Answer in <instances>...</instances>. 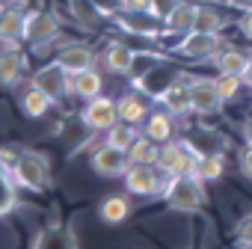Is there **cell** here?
Returning <instances> with one entry per match:
<instances>
[{"label":"cell","instance_id":"32","mask_svg":"<svg viewBox=\"0 0 252 249\" xmlns=\"http://www.w3.org/2000/svg\"><path fill=\"white\" fill-rule=\"evenodd\" d=\"M128 157H131V163H158V157H160V143H155V140H149V137L143 134V137L131 146Z\"/></svg>","mask_w":252,"mask_h":249},{"label":"cell","instance_id":"21","mask_svg":"<svg viewBox=\"0 0 252 249\" xmlns=\"http://www.w3.org/2000/svg\"><path fill=\"white\" fill-rule=\"evenodd\" d=\"M158 104L163 107V110H169L175 119H187V116H193V101H190V80H187V74H181L160 98H158Z\"/></svg>","mask_w":252,"mask_h":249},{"label":"cell","instance_id":"41","mask_svg":"<svg viewBox=\"0 0 252 249\" xmlns=\"http://www.w3.org/2000/svg\"><path fill=\"white\" fill-rule=\"evenodd\" d=\"M240 80H243V89H246V92H252V60H249V65H246V71H243V77H240Z\"/></svg>","mask_w":252,"mask_h":249},{"label":"cell","instance_id":"20","mask_svg":"<svg viewBox=\"0 0 252 249\" xmlns=\"http://www.w3.org/2000/svg\"><path fill=\"white\" fill-rule=\"evenodd\" d=\"M65 12H68L71 24L80 27V30H92V33H98L104 24H110V18L92 3V0H65Z\"/></svg>","mask_w":252,"mask_h":249},{"label":"cell","instance_id":"8","mask_svg":"<svg viewBox=\"0 0 252 249\" xmlns=\"http://www.w3.org/2000/svg\"><path fill=\"white\" fill-rule=\"evenodd\" d=\"M80 122L86 124L92 134H107L113 124L119 122V104H116V98L98 95V98L86 101L83 110H80Z\"/></svg>","mask_w":252,"mask_h":249},{"label":"cell","instance_id":"34","mask_svg":"<svg viewBox=\"0 0 252 249\" xmlns=\"http://www.w3.org/2000/svg\"><path fill=\"white\" fill-rule=\"evenodd\" d=\"M234 240H237V246L252 249V211H246V214L237 219V225H234Z\"/></svg>","mask_w":252,"mask_h":249},{"label":"cell","instance_id":"26","mask_svg":"<svg viewBox=\"0 0 252 249\" xmlns=\"http://www.w3.org/2000/svg\"><path fill=\"white\" fill-rule=\"evenodd\" d=\"M249 60H252L249 51L234 48V45H225V48L214 57V68H217V74H234V77H243Z\"/></svg>","mask_w":252,"mask_h":249},{"label":"cell","instance_id":"15","mask_svg":"<svg viewBox=\"0 0 252 249\" xmlns=\"http://www.w3.org/2000/svg\"><path fill=\"white\" fill-rule=\"evenodd\" d=\"M24 27H27V6H12V3L3 6L0 3V45L21 48Z\"/></svg>","mask_w":252,"mask_h":249},{"label":"cell","instance_id":"19","mask_svg":"<svg viewBox=\"0 0 252 249\" xmlns=\"http://www.w3.org/2000/svg\"><path fill=\"white\" fill-rule=\"evenodd\" d=\"M184 140L199 152V155H225L231 140L220 131V128H211V124H199V128L187 131Z\"/></svg>","mask_w":252,"mask_h":249},{"label":"cell","instance_id":"40","mask_svg":"<svg viewBox=\"0 0 252 249\" xmlns=\"http://www.w3.org/2000/svg\"><path fill=\"white\" fill-rule=\"evenodd\" d=\"M240 140H243V146H252V116H246L240 122Z\"/></svg>","mask_w":252,"mask_h":249},{"label":"cell","instance_id":"31","mask_svg":"<svg viewBox=\"0 0 252 249\" xmlns=\"http://www.w3.org/2000/svg\"><path fill=\"white\" fill-rule=\"evenodd\" d=\"M196 175H199L205 184L220 181V178L225 175V155H202V157H199V169H196Z\"/></svg>","mask_w":252,"mask_h":249},{"label":"cell","instance_id":"9","mask_svg":"<svg viewBox=\"0 0 252 249\" xmlns=\"http://www.w3.org/2000/svg\"><path fill=\"white\" fill-rule=\"evenodd\" d=\"M187 80H190L193 116H199V119H208V116H217V113L225 107V101H222V98H220V92H217V83H214V77L187 74Z\"/></svg>","mask_w":252,"mask_h":249},{"label":"cell","instance_id":"44","mask_svg":"<svg viewBox=\"0 0 252 249\" xmlns=\"http://www.w3.org/2000/svg\"><path fill=\"white\" fill-rule=\"evenodd\" d=\"M0 3H3V0H0Z\"/></svg>","mask_w":252,"mask_h":249},{"label":"cell","instance_id":"38","mask_svg":"<svg viewBox=\"0 0 252 249\" xmlns=\"http://www.w3.org/2000/svg\"><path fill=\"white\" fill-rule=\"evenodd\" d=\"M222 6H228V9H234V12H249L252 9V0H220Z\"/></svg>","mask_w":252,"mask_h":249},{"label":"cell","instance_id":"23","mask_svg":"<svg viewBox=\"0 0 252 249\" xmlns=\"http://www.w3.org/2000/svg\"><path fill=\"white\" fill-rule=\"evenodd\" d=\"M54 98L48 95V92H42L36 83H27L24 89H21V95H18V110L27 116V119H45L51 110H54Z\"/></svg>","mask_w":252,"mask_h":249},{"label":"cell","instance_id":"6","mask_svg":"<svg viewBox=\"0 0 252 249\" xmlns=\"http://www.w3.org/2000/svg\"><path fill=\"white\" fill-rule=\"evenodd\" d=\"M199 152L181 137H175V140H169V143H163L160 146V157H158V166H163L169 175H196V169H199Z\"/></svg>","mask_w":252,"mask_h":249},{"label":"cell","instance_id":"25","mask_svg":"<svg viewBox=\"0 0 252 249\" xmlns=\"http://www.w3.org/2000/svg\"><path fill=\"white\" fill-rule=\"evenodd\" d=\"M228 6H222V3H199V18H196V30H202V33H222L225 27H231V24H237V18H231L228 12H225Z\"/></svg>","mask_w":252,"mask_h":249},{"label":"cell","instance_id":"3","mask_svg":"<svg viewBox=\"0 0 252 249\" xmlns=\"http://www.w3.org/2000/svg\"><path fill=\"white\" fill-rule=\"evenodd\" d=\"M9 169H12L18 187L27 193H45L51 187V160L42 152H33V149L18 152V157Z\"/></svg>","mask_w":252,"mask_h":249},{"label":"cell","instance_id":"43","mask_svg":"<svg viewBox=\"0 0 252 249\" xmlns=\"http://www.w3.org/2000/svg\"><path fill=\"white\" fill-rule=\"evenodd\" d=\"M214 3H220V0H214Z\"/></svg>","mask_w":252,"mask_h":249},{"label":"cell","instance_id":"12","mask_svg":"<svg viewBox=\"0 0 252 249\" xmlns=\"http://www.w3.org/2000/svg\"><path fill=\"white\" fill-rule=\"evenodd\" d=\"M27 249H80V237L71 222H51L30 237Z\"/></svg>","mask_w":252,"mask_h":249},{"label":"cell","instance_id":"42","mask_svg":"<svg viewBox=\"0 0 252 249\" xmlns=\"http://www.w3.org/2000/svg\"><path fill=\"white\" fill-rule=\"evenodd\" d=\"M6 3H12V6H30L33 0H6Z\"/></svg>","mask_w":252,"mask_h":249},{"label":"cell","instance_id":"18","mask_svg":"<svg viewBox=\"0 0 252 249\" xmlns=\"http://www.w3.org/2000/svg\"><path fill=\"white\" fill-rule=\"evenodd\" d=\"M134 214V205H131V193L128 190H122V193H107L101 196L98 202V219L110 228L122 225V222H128Z\"/></svg>","mask_w":252,"mask_h":249},{"label":"cell","instance_id":"22","mask_svg":"<svg viewBox=\"0 0 252 249\" xmlns=\"http://www.w3.org/2000/svg\"><path fill=\"white\" fill-rule=\"evenodd\" d=\"M27 71V54L21 48L0 45V86H18Z\"/></svg>","mask_w":252,"mask_h":249},{"label":"cell","instance_id":"37","mask_svg":"<svg viewBox=\"0 0 252 249\" xmlns=\"http://www.w3.org/2000/svg\"><path fill=\"white\" fill-rule=\"evenodd\" d=\"M237 30H240V36L246 39V42H252V9L249 12H240L237 15V24H234Z\"/></svg>","mask_w":252,"mask_h":249},{"label":"cell","instance_id":"13","mask_svg":"<svg viewBox=\"0 0 252 249\" xmlns=\"http://www.w3.org/2000/svg\"><path fill=\"white\" fill-rule=\"evenodd\" d=\"M181 74H184V71H181V65L175 62V57H169V60H163L158 68H152L143 80H137V83H131V86H137L140 92H146L149 98H155V101H158V98H160V95H163V92H166L178 77H181Z\"/></svg>","mask_w":252,"mask_h":249},{"label":"cell","instance_id":"28","mask_svg":"<svg viewBox=\"0 0 252 249\" xmlns=\"http://www.w3.org/2000/svg\"><path fill=\"white\" fill-rule=\"evenodd\" d=\"M104 140L101 143H107V146H113V149H122V152H131V146L143 137V128L140 124H131V122H116L113 128L107 131V134H101Z\"/></svg>","mask_w":252,"mask_h":249},{"label":"cell","instance_id":"24","mask_svg":"<svg viewBox=\"0 0 252 249\" xmlns=\"http://www.w3.org/2000/svg\"><path fill=\"white\" fill-rule=\"evenodd\" d=\"M175 116L169 113V110H163V107H158V110H152L149 113V119L143 122V134L149 137V140H155V143H169V140H175Z\"/></svg>","mask_w":252,"mask_h":249},{"label":"cell","instance_id":"10","mask_svg":"<svg viewBox=\"0 0 252 249\" xmlns=\"http://www.w3.org/2000/svg\"><path fill=\"white\" fill-rule=\"evenodd\" d=\"M89 166H92L95 175L113 181V178H125V172L131 169V157H128V152H122V149H113V146L101 143V146L92 149Z\"/></svg>","mask_w":252,"mask_h":249},{"label":"cell","instance_id":"11","mask_svg":"<svg viewBox=\"0 0 252 249\" xmlns=\"http://www.w3.org/2000/svg\"><path fill=\"white\" fill-rule=\"evenodd\" d=\"M134 57H137V48H131L128 42L122 39H110L101 51H98V62L107 74H116V77H128L131 68H134Z\"/></svg>","mask_w":252,"mask_h":249},{"label":"cell","instance_id":"17","mask_svg":"<svg viewBox=\"0 0 252 249\" xmlns=\"http://www.w3.org/2000/svg\"><path fill=\"white\" fill-rule=\"evenodd\" d=\"M54 60L68 74H77V71H86V68H95L98 65V51L89 48V45H83V42H68V45H63L54 54Z\"/></svg>","mask_w":252,"mask_h":249},{"label":"cell","instance_id":"14","mask_svg":"<svg viewBox=\"0 0 252 249\" xmlns=\"http://www.w3.org/2000/svg\"><path fill=\"white\" fill-rule=\"evenodd\" d=\"M196 18H199V3H193V0L175 3L163 15V39H181V36L193 33L196 30Z\"/></svg>","mask_w":252,"mask_h":249},{"label":"cell","instance_id":"16","mask_svg":"<svg viewBox=\"0 0 252 249\" xmlns=\"http://www.w3.org/2000/svg\"><path fill=\"white\" fill-rule=\"evenodd\" d=\"M116 104H119V119H122V122H131V124H140V128H143V122L149 119V113L155 110V107H152L155 98H149V95L140 92L137 86H131L128 92H122V95L116 98Z\"/></svg>","mask_w":252,"mask_h":249},{"label":"cell","instance_id":"29","mask_svg":"<svg viewBox=\"0 0 252 249\" xmlns=\"http://www.w3.org/2000/svg\"><path fill=\"white\" fill-rule=\"evenodd\" d=\"M18 196H21V187L12 175V169L0 160V217H6L18 208Z\"/></svg>","mask_w":252,"mask_h":249},{"label":"cell","instance_id":"1","mask_svg":"<svg viewBox=\"0 0 252 249\" xmlns=\"http://www.w3.org/2000/svg\"><path fill=\"white\" fill-rule=\"evenodd\" d=\"M163 205L175 214H199L208 208V184L199 175H175L163 190Z\"/></svg>","mask_w":252,"mask_h":249},{"label":"cell","instance_id":"4","mask_svg":"<svg viewBox=\"0 0 252 249\" xmlns=\"http://www.w3.org/2000/svg\"><path fill=\"white\" fill-rule=\"evenodd\" d=\"M122 36L128 39H146V42H163V18L155 9H125L110 21Z\"/></svg>","mask_w":252,"mask_h":249},{"label":"cell","instance_id":"2","mask_svg":"<svg viewBox=\"0 0 252 249\" xmlns=\"http://www.w3.org/2000/svg\"><path fill=\"white\" fill-rule=\"evenodd\" d=\"M63 39V15L57 9H27V27H24V45L33 51H51L60 48Z\"/></svg>","mask_w":252,"mask_h":249},{"label":"cell","instance_id":"35","mask_svg":"<svg viewBox=\"0 0 252 249\" xmlns=\"http://www.w3.org/2000/svg\"><path fill=\"white\" fill-rule=\"evenodd\" d=\"M237 169L246 181H252V146H243L237 155Z\"/></svg>","mask_w":252,"mask_h":249},{"label":"cell","instance_id":"30","mask_svg":"<svg viewBox=\"0 0 252 249\" xmlns=\"http://www.w3.org/2000/svg\"><path fill=\"white\" fill-rule=\"evenodd\" d=\"M163 60H169V54L166 51H155V48H146V51H137V57H134V68H131V74H128V80L131 83H137V80H143L152 68H158Z\"/></svg>","mask_w":252,"mask_h":249},{"label":"cell","instance_id":"5","mask_svg":"<svg viewBox=\"0 0 252 249\" xmlns=\"http://www.w3.org/2000/svg\"><path fill=\"white\" fill-rule=\"evenodd\" d=\"M225 48L222 42V33H202V30H193L181 39H175V45L169 48V54L175 60H184V62H214V57Z\"/></svg>","mask_w":252,"mask_h":249},{"label":"cell","instance_id":"33","mask_svg":"<svg viewBox=\"0 0 252 249\" xmlns=\"http://www.w3.org/2000/svg\"><path fill=\"white\" fill-rule=\"evenodd\" d=\"M214 83H217V92H220V98L225 104H231L240 95V89H243V80L234 77V74H214Z\"/></svg>","mask_w":252,"mask_h":249},{"label":"cell","instance_id":"7","mask_svg":"<svg viewBox=\"0 0 252 249\" xmlns=\"http://www.w3.org/2000/svg\"><path fill=\"white\" fill-rule=\"evenodd\" d=\"M30 83H36L42 92H48L57 104L65 101V98H71V74H68L57 60L42 62V65L30 74Z\"/></svg>","mask_w":252,"mask_h":249},{"label":"cell","instance_id":"36","mask_svg":"<svg viewBox=\"0 0 252 249\" xmlns=\"http://www.w3.org/2000/svg\"><path fill=\"white\" fill-rule=\"evenodd\" d=\"M92 3H95V6L110 18V21H113L119 12H125V0H92Z\"/></svg>","mask_w":252,"mask_h":249},{"label":"cell","instance_id":"39","mask_svg":"<svg viewBox=\"0 0 252 249\" xmlns=\"http://www.w3.org/2000/svg\"><path fill=\"white\" fill-rule=\"evenodd\" d=\"M175 3H181V0H152V9H155L160 18H163V15H166V12H169Z\"/></svg>","mask_w":252,"mask_h":249},{"label":"cell","instance_id":"27","mask_svg":"<svg viewBox=\"0 0 252 249\" xmlns=\"http://www.w3.org/2000/svg\"><path fill=\"white\" fill-rule=\"evenodd\" d=\"M101 89H104V74L98 68H86V71L71 74V98L92 101L101 95Z\"/></svg>","mask_w":252,"mask_h":249}]
</instances>
